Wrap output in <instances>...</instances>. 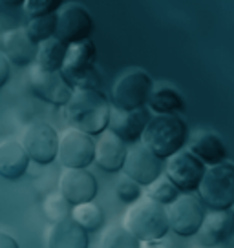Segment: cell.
<instances>
[{"mask_svg":"<svg viewBox=\"0 0 234 248\" xmlns=\"http://www.w3.org/2000/svg\"><path fill=\"white\" fill-rule=\"evenodd\" d=\"M24 30L28 31V35L32 37L37 44L44 42V40L55 37V30H57V13H50V15L32 16L28 24L24 26Z\"/></svg>","mask_w":234,"mask_h":248,"instance_id":"obj_26","label":"cell"},{"mask_svg":"<svg viewBox=\"0 0 234 248\" xmlns=\"http://www.w3.org/2000/svg\"><path fill=\"white\" fill-rule=\"evenodd\" d=\"M116 195L121 202H125V204H132V202L139 201L141 197L145 195V192H143V186H141L139 183H135L134 179L126 177L125 175L123 179H119V181H117Z\"/></svg>","mask_w":234,"mask_h":248,"instance_id":"obj_29","label":"cell"},{"mask_svg":"<svg viewBox=\"0 0 234 248\" xmlns=\"http://www.w3.org/2000/svg\"><path fill=\"white\" fill-rule=\"evenodd\" d=\"M141 243L134 233H130L125 226L121 225H112L108 226L101 235V243L99 248H141Z\"/></svg>","mask_w":234,"mask_h":248,"instance_id":"obj_25","label":"cell"},{"mask_svg":"<svg viewBox=\"0 0 234 248\" xmlns=\"http://www.w3.org/2000/svg\"><path fill=\"white\" fill-rule=\"evenodd\" d=\"M30 155L24 150L22 142L8 139L0 142V177L6 181H18L30 168Z\"/></svg>","mask_w":234,"mask_h":248,"instance_id":"obj_19","label":"cell"},{"mask_svg":"<svg viewBox=\"0 0 234 248\" xmlns=\"http://www.w3.org/2000/svg\"><path fill=\"white\" fill-rule=\"evenodd\" d=\"M2 33H4V31H2V28H0V40H2Z\"/></svg>","mask_w":234,"mask_h":248,"instance_id":"obj_34","label":"cell"},{"mask_svg":"<svg viewBox=\"0 0 234 248\" xmlns=\"http://www.w3.org/2000/svg\"><path fill=\"white\" fill-rule=\"evenodd\" d=\"M30 88L40 101L63 108L73 95V88L61 71H46L33 68L30 73Z\"/></svg>","mask_w":234,"mask_h":248,"instance_id":"obj_13","label":"cell"},{"mask_svg":"<svg viewBox=\"0 0 234 248\" xmlns=\"http://www.w3.org/2000/svg\"><path fill=\"white\" fill-rule=\"evenodd\" d=\"M154 82L147 71L132 70L117 78L112 90V106L119 109H137L147 106Z\"/></svg>","mask_w":234,"mask_h":248,"instance_id":"obj_6","label":"cell"},{"mask_svg":"<svg viewBox=\"0 0 234 248\" xmlns=\"http://www.w3.org/2000/svg\"><path fill=\"white\" fill-rule=\"evenodd\" d=\"M97 47L90 39L68 44L61 73L73 90H99L101 75L95 68Z\"/></svg>","mask_w":234,"mask_h":248,"instance_id":"obj_4","label":"cell"},{"mask_svg":"<svg viewBox=\"0 0 234 248\" xmlns=\"http://www.w3.org/2000/svg\"><path fill=\"white\" fill-rule=\"evenodd\" d=\"M71 219L84 228L86 232H97L104 223V212L99 204L94 201L83 202V204H75L71 206Z\"/></svg>","mask_w":234,"mask_h":248,"instance_id":"obj_24","label":"cell"},{"mask_svg":"<svg viewBox=\"0 0 234 248\" xmlns=\"http://www.w3.org/2000/svg\"><path fill=\"white\" fill-rule=\"evenodd\" d=\"M150 117H152V113L147 106L137 109H119L112 106L108 130L112 133H116L121 140H125L126 144H134V142L141 140L143 130L150 121Z\"/></svg>","mask_w":234,"mask_h":248,"instance_id":"obj_15","label":"cell"},{"mask_svg":"<svg viewBox=\"0 0 234 248\" xmlns=\"http://www.w3.org/2000/svg\"><path fill=\"white\" fill-rule=\"evenodd\" d=\"M205 171H207V166L185 148L168 157L165 164V175L181 194L198 192Z\"/></svg>","mask_w":234,"mask_h":248,"instance_id":"obj_8","label":"cell"},{"mask_svg":"<svg viewBox=\"0 0 234 248\" xmlns=\"http://www.w3.org/2000/svg\"><path fill=\"white\" fill-rule=\"evenodd\" d=\"M94 18L90 11L81 4H64L57 11V30L55 37L66 44L86 40L94 33Z\"/></svg>","mask_w":234,"mask_h":248,"instance_id":"obj_11","label":"cell"},{"mask_svg":"<svg viewBox=\"0 0 234 248\" xmlns=\"http://www.w3.org/2000/svg\"><path fill=\"white\" fill-rule=\"evenodd\" d=\"M231 212H233V214H234V204H233V208H231Z\"/></svg>","mask_w":234,"mask_h":248,"instance_id":"obj_35","label":"cell"},{"mask_svg":"<svg viewBox=\"0 0 234 248\" xmlns=\"http://www.w3.org/2000/svg\"><path fill=\"white\" fill-rule=\"evenodd\" d=\"M59 194L71 206L95 201L99 194V183L88 168H64L59 179Z\"/></svg>","mask_w":234,"mask_h":248,"instance_id":"obj_14","label":"cell"},{"mask_svg":"<svg viewBox=\"0 0 234 248\" xmlns=\"http://www.w3.org/2000/svg\"><path fill=\"white\" fill-rule=\"evenodd\" d=\"M168 228L180 237H194L201 228L205 210L201 201L190 194H180L176 201L167 206Z\"/></svg>","mask_w":234,"mask_h":248,"instance_id":"obj_9","label":"cell"},{"mask_svg":"<svg viewBox=\"0 0 234 248\" xmlns=\"http://www.w3.org/2000/svg\"><path fill=\"white\" fill-rule=\"evenodd\" d=\"M139 142L167 161L187 146L188 126L180 113H154L145 126Z\"/></svg>","mask_w":234,"mask_h":248,"instance_id":"obj_2","label":"cell"},{"mask_svg":"<svg viewBox=\"0 0 234 248\" xmlns=\"http://www.w3.org/2000/svg\"><path fill=\"white\" fill-rule=\"evenodd\" d=\"M44 214L50 223H59L71 216V204L61 194H51L44 201Z\"/></svg>","mask_w":234,"mask_h":248,"instance_id":"obj_28","label":"cell"},{"mask_svg":"<svg viewBox=\"0 0 234 248\" xmlns=\"http://www.w3.org/2000/svg\"><path fill=\"white\" fill-rule=\"evenodd\" d=\"M57 159L64 168H88L95 159V140L92 135L70 128L59 135Z\"/></svg>","mask_w":234,"mask_h":248,"instance_id":"obj_10","label":"cell"},{"mask_svg":"<svg viewBox=\"0 0 234 248\" xmlns=\"http://www.w3.org/2000/svg\"><path fill=\"white\" fill-rule=\"evenodd\" d=\"M234 233V214L231 210H211L205 214L201 228L198 230V245L203 248H214L225 243Z\"/></svg>","mask_w":234,"mask_h":248,"instance_id":"obj_17","label":"cell"},{"mask_svg":"<svg viewBox=\"0 0 234 248\" xmlns=\"http://www.w3.org/2000/svg\"><path fill=\"white\" fill-rule=\"evenodd\" d=\"M64 4H66V0H24L22 9L24 13L32 18V16L57 13Z\"/></svg>","mask_w":234,"mask_h":248,"instance_id":"obj_30","label":"cell"},{"mask_svg":"<svg viewBox=\"0 0 234 248\" xmlns=\"http://www.w3.org/2000/svg\"><path fill=\"white\" fill-rule=\"evenodd\" d=\"M161 161L163 159H159L156 154H152L143 142H134L132 146H128L123 171H125L126 177L134 179L143 188H147L161 177V173H163Z\"/></svg>","mask_w":234,"mask_h":248,"instance_id":"obj_12","label":"cell"},{"mask_svg":"<svg viewBox=\"0 0 234 248\" xmlns=\"http://www.w3.org/2000/svg\"><path fill=\"white\" fill-rule=\"evenodd\" d=\"M0 248H20L18 241L6 232H0Z\"/></svg>","mask_w":234,"mask_h":248,"instance_id":"obj_32","label":"cell"},{"mask_svg":"<svg viewBox=\"0 0 234 248\" xmlns=\"http://www.w3.org/2000/svg\"><path fill=\"white\" fill-rule=\"evenodd\" d=\"M200 201L211 210H231L234 204V164L223 161L207 166L200 188Z\"/></svg>","mask_w":234,"mask_h":248,"instance_id":"obj_5","label":"cell"},{"mask_svg":"<svg viewBox=\"0 0 234 248\" xmlns=\"http://www.w3.org/2000/svg\"><path fill=\"white\" fill-rule=\"evenodd\" d=\"M11 78V68H9V62L4 55L0 53V90L9 82Z\"/></svg>","mask_w":234,"mask_h":248,"instance_id":"obj_31","label":"cell"},{"mask_svg":"<svg viewBox=\"0 0 234 248\" xmlns=\"http://www.w3.org/2000/svg\"><path fill=\"white\" fill-rule=\"evenodd\" d=\"M180 190L172 185L167 177H159L157 181H154L150 186H147V192H145V195H149L150 199H154V201L163 204V206H168L172 201H176L180 197Z\"/></svg>","mask_w":234,"mask_h":248,"instance_id":"obj_27","label":"cell"},{"mask_svg":"<svg viewBox=\"0 0 234 248\" xmlns=\"http://www.w3.org/2000/svg\"><path fill=\"white\" fill-rule=\"evenodd\" d=\"M22 146L28 152L30 159L40 166H48L57 161L59 152V133L50 123L33 121L24 128Z\"/></svg>","mask_w":234,"mask_h":248,"instance_id":"obj_7","label":"cell"},{"mask_svg":"<svg viewBox=\"0 0 234 248\" xmlns=\"http://www.w3.org/2000/svg\"><path fill=\"white\" fill-rule=\"evenodd\" d=\"M147 108L150 113H181L185 109V99L178 90L161 86L152 90Z\"/></svg>","mask_w":234,"mask_h":248,"instance_id":"obj_23","label":"cell"},{"mask_svg":"<svg viewBox=\"0 0 234 248\" xmlns=\"http://www.w3.org/2000/svg\"><path fill=\"white\" fill-rule=\"evenodd\" d=\"M188 152H192L205 166H214V164H219L229 159V150H227L223 139L211 132L198 133L194 139L190 140Z\"/></svg>","mask_w":234,"mask_h":248,"instance_id":"obj_21","label":"cell"},{"mask_svg":"<svg viewBox=\"0 0 234 248\" xmlns=\"http://www.w3.org/2000/svg\"><path fill=\"white\" fill-rule=\"evenodd\" d=\"M0 4L2 6H11V8H18V6H22L24 0H0Z\"/></svg>","mask_w":234,"mask_h":248,"instance_id":"obj_33","label":"cell"},{"mask_svg":"<svg viewBox=\"0 0 234 248\" xmlns=\"http://www.w3.org/2000/svg\"><path fill=\"white\" fill-rule=\"evenodd\" d=\"M126 152H128V144L125 140H121L116 133H112L110 130H104L99 135L97 142H95L94 163L101 170L108 171V173H116V171L123 170Z\"/></svg>","mask_w":234,"mask_h":248,"instance_id":"obj_18","label":"cell"},{"mask_svg":"<svg viewBox=\"0 0 234 248\" xmlns=\"http://www.w3.org/2000/svg\"><path fill=\"white\" fill-rule=\"evenodd\" d=\"M121 225L141 243L167 239V233L170 232L167 206L150 199L149 195H143L139 201L132 202L126 208Z\"/></svg>","mask_w":234,"mask_h":248,"instance_id":"obj_3","label":"cell"},{"mask_svg":"<svg viewBox=\"0 0 234 248\" xmlns=\"http://www.w3.org/2000/svg\"><path fill=\"white\" fill-rule=\"evenodd\" d=\"M110 109L112 102L101 90H73L63 106V117L70 128L95 137L108 130Z\"/></svg>","mask_w":234,"mask_h":248,"instance_id":"obj_1","label":"cell"},{"mask_svg":"<svg viewBox=\"0 0 234 248\" xmlns=\"http://www.w3.org/2000/svg\"><path fill=\"white\" fill-rule=\"evenodd\" d=\"M66 49H68V44L57 37H51V39L40 42L37 47L35 66L46 71H61L64 64V57H66Z\"/></svg>","mask_w":234,"mask_h":248,"instance_id":"obj_22","label":"cell"},{"mask_svg":"<svg viewBox=\"0 0 234 248\" xmlns=\"http://www.w3.org/2000/svg\"><path fill=\"white\" fill-rule=\"evenodd\" d=\"M37 47H39V44L28 35V31L24 28H17V30H9L6 33H2L0 53L8 59L9 64H15L18 68L30 66L35 62Z\"/></svg>","mask_w":234,"mask_h":248,"instance_id":"obj_16","label":"cell"},{"mask_svg":"<svg viewBox=\"0 0 234 248\" xmlns=\"http://www.w3.org/2000/svg\"><path fill=\"white\" fill-rule=\"evenodd\" d=\"M48 248H90L88 232L71 217L51 223L46 237Z\"/></svg>","mask_w":234,"mask_h":248,"instance_id":"obj_20","label":"cell"}]
</instances>
